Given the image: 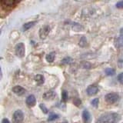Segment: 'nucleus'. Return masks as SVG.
Wrapping results in <instances>:
<instances>
[{
    "instance_id": "1",
    "label": "nucleus",
    "mask_w": 123,
    "mask_h": 123,
    "mask_svg": "<svg viewBox=\"0 0 123 123\" xmlns=\"http://www.w3.org/2000/svg\"><path fill=\"white\" fill-rule=\"evenodd\" d=\"M120 119L121 116L116 112H106L97 119V123H117Z\"/></svg>"
},
{
    "instance_id": "2",
    "label": "nucleus",
    "mask_w": 123,
    "mask_h": 123,
    "mask_svg": "<svg viewBox=\"0 0 123 123\" xmlns=\"http://www.w3.org/2000/svg\"><path fill=\"white\" fill-rule=\"evenodd\" d=\"M105 100L109 104H115L119 100V95L116 92H110L105 95Z\"/></svg>"
},
{
    "instance_id": "3",
    "label": "nucleus",
    "mask_w": 123,
    "mask_h": 123,
    "mask_svg": "<svg viewBox=\"0 0 123 123\" xmlns=\"http://www.w3.org/2000/svg\"><path fill=\"white\" fill-rule=\"evenodd\" d=\"M15 52L16 56L18 58H22L25 55V45L22 42H19L15 47Z\"/></svg>"
},
{
    "instance_id": "4",
    "label": "nucleus",
    "mask_w": 123,
    "mask_h": 123,
    "mask_svg": "<svg viewBox=\"0 0 123 123\" xmlns=\"http://www.w3.org/2000/svg\"><path fill=\"white\" fill-rule=\"evenodd\" d=\"M24 120V114L22 110H16L12 115L13 123H22Z\"/></svg>"
},
{
    "instance_id": "5",
    "label": "nucleus",
    "mask_w": 123,
    "mask_h": 123,
    "mask_svg": "<svg viewBox=\"0 0 123 123\" xmlns=\"http://www.w3.org/2000/svg\"><path fill=\"white\" fill-rule=\"evenodd\" d=\"M98 87L97 86H95V85H91V86H88V88H86V93L89 96H93L96 95L98 92Z\"/></svg>"
},
{
    "instance_id": "6",
    "label": "nucleus",
    "mask_w": 123,
    "mask_h": 123,
    "mask_svg": "<svg viewBox=\"0 0 123 123\" xmlns=\"http://www.w3.org/2000/svg\"><path fill=\"white\" fill-rule=\"evenodd\" d=\"M50 32V27L49 25H45L39 30V37L41 39H45L47 38L48 35Z\"/></svg>"
},
{
    "instance_id": "7",
    "label": "nucleus",
    "mask_w": 123,
    "mask_h": 123,
    "mask_svg": "<svg viewBox=\"0 0 123 123\" xmlns=\"http://www.w3.org/2000/svg\"><path fill=\"white\" fill-rule=\"evenodd\" d=\"M82 121L83 123H91L92 122V115L88 110H84L82 111Z\"/></svg>"
},
{
    "instance_id": "8",
    "label": "nucleus",
    "mask_w": 123,
    "mask_h": 123,
    "mask_svg": "<svg viewBox=\"0 0 123 123\" xmlns=\"http://www.w3.org/2000/svg\"><path fill=\"white\" fill-rule=\"evenodd\" d=\"M25 103L29 107H33L36 104V98L34 95H29L25 99Z\"/></svg>"
},
{
    "instance_id": "9",
    "label": "nucleus",
    "mask_w": 123,
    "mask_h": 123,
    "mask_svg": "<svg viewBox=\"0 0 123 123\" xmlns=\"http://www.w3.org/2000/svg\"><path fill=\"white\" fill-rule=\"evenodd\" d=\"M12 92L15 95L18 96H22L25 93V89L20 86H16L12 88Z\"/></svg>"
},
{
    "instance_id": "10",
    "label": "nucleus",
    "mask_w": 123,
    "mask_h": 123,
    "mask_svg": "<svg viewBox=\"0 0 123 123\" xmlns=\"http://www.w3.org/2000/svg\"><path fill=\"white\" fill-rule=\"evenodd\" d=\"M45 100H53L56 97V93L54 91H47L42 95Z\"/></svg>"
},
{
    "instance_id": "11",
    "label": "nucleus",
    "mask_w": 123,
    "mask_h": 123,
    "mask_svg": "<svg viewBox=\"0 0 123 123\" xmlns=\"http://www.w3.org/2000/svg\"><path fill=\"white\" fill-rule=\"evenodd\" d=\"M18 2L19 1H17V0H2L1 1V4L2 6H5L6 7H9V8L15 6Z\"/></svg>"
},
{
    "instance_id": "12",
    "label": "nucleus",
    "mask_w": 123,
    "mask_h": 123,
    "mask_svg": "<svg viewBox=\"0 0 123 123\" xmlns=\"http://www.w3.org/2000/svg\"><path fill=\"white\" fill-rule=\"evenodd\" d=\"M114 44L115 47L118 49L123 47V36H119L118 37L115 38Z\"/></svg>"
},
{
    "instance_id": "13",
    "label": "nucleus",
    "mask_w": 123,
    "mask_h": 123,
    "mask_svg": "<svg viewBox=\"0 0 123 123\" xmlns=\"http://www.w3.org/2000/svg\"><path fill=\"white\" fill-rule=\"evenodd\" d=\"M38 86H41L45 82V77L42 75H36L34 78Z\"/></svg>"
},
{
    "instance_id": "14",
    "label": "nucleus",
    "mask_w": 123,
    "mask_h": 123,
    "mask_svg": "<svg viewBox=\"0 0 123 123\" xmlns=\"http://www.w3.org/2000/svg\"><path fill=\"white\" fill-rule=\"evenodd\" d=\"M55 52H49V54L46 55L45 59H46V61H47L48 62L51 63V62H52L54 61V59H55Z\"/></svg>"
},
{
    "instance_id": "15",
    "label": "nucleus",
    "mask_w": 123,
    "mask_h": 123,
    "mask_svg": "<svg viewBox=\"0 0 123 123\" xmlns=\"http://www.w3.org/2000/svg\"><path fill=\"white\" fill-rule=\"evenodd\" d=\"M36 22H35V21H32V22L25 23V24L23 25V29H24V31L28 30V29L32 28V26H34V25L36 24Z\"/></svg>"
},
{
    "instance_id": "16",
    "label": "nucleus",
    "mask_w": 123,
    "mask_h": 123,
    "mask_svg": "<svg viewBox=\"0 0 123 123\" xmlns=\"http://www.w3.org/2000/svg\"><path fill=\"white\" fill-rule=\"evenodd\" d=\"M59 118V115L56 114V113H50L49 115V117H48V122H52V121H55L56 120L57 118Z\"/></svg>"
},
{
    "instance_id": "17",
    "label": "nucleus",
    "mask_w": 123,
    "mask_h": 123,
    "mask_svg": "<svg viewBox=\"0 0 123 123\" xmlns=\"http://www.w3.org/2000/svg\"><path fill=\"white\" fill-rule=\"evenodd\" d=\"M105 73L109 76H112L115 75V70L112 68H107L105 69Z\"/></svg>"
},
{
    "instance_id": "18",
    "label": "nucleus",
    "mask_w": 123,
    "mask_h": 123,
    "mask_svg": "<svg viewBox=\"0 0 123 123\" xmlns=\"http://www.w3.org/2000/svg\"><path fill=\"white\" fill-rule=\"evenodd\" d=\"M72 61L73 59H72L71 57H69V56H67V57H65L64 59L62 60V64H63V65H67V64H70L72 62Z\"/></svg>"
},
{
    "instance_id": "19",
    "label": "nucleus",
    "mask_w": 123,
    "mask_h": 123,
    "mask_svg": "<svg viewBox=\"0 0 123 123\" xmlns=\"http://www.w3.org/2000/svg\"><path fill=\"white\" fill-rule=\"evenodd\" d=\"M68 92L65 91V90H63L62 92V101L66 102L68 100Z\"/></svg>"
},
{
    "instance_id": "20",
    "label": "nucleus",
    "mask_w": 123,
    "mask_h": 123,
    "mask_svg": "<svg viewBox=\"0 0 123 123\" xmlns=\"http://www.w3.org/2000/svg\"><path fill=\"white\" fill-rule=\"evenodd\" d=\"M86 38L85 36H82V38H80V41H79V45L82 46V47H84V46H86Z\"/></svg>"
},
{
    "instance_id": "21",
    "label": "nucleus",
    "mask_w": 123,
    "mask_h": 123,
    "mask_svg": "<svg viewBox=\"0 0 123 123\" xmlns=\"http://www.w3.org/2000/svg\"><path fill=\"white\" fill-rule=\"evenodd\" d=\"M98 103H99V99L98 98H95L94 99H92V102H91L92 105L94 106L95 108H97L98 106Z\"/></svg>"
},
{
    "instance_id": "22",
    "label": "nucleus",
    "mask_w": 123,
    "mask_h": 123,
    "mask_svg": "<svg viewBox=\"0 0 123 123\" xmlns=\"http://www.w3.org/2000/svg\"><path fill=\"white\" fill-rule=\"evenodd\" d=\"M39 108L42 109V112H43L44 114H48V112H49V110H48V109H47V107H46L44 104H42V103H41L40 105H39Z\"/></svg>"
},
{
    "instance_id": "23",
    "label": "nucleus",
    "mask_w": 123,
    "mask_h": 123,
    "mask_svg": "<svg viewBox=\"0 0 123 123\" xmlns=\"http://www.w3.org/2000/svg\"><path fill=\"white\" fill-rule=\"evenodd\" d=\"M73 103H74L75 105L79 107L81 105V104H82V101H81V99L79 98H75L74 99H73Z\"/></svg>"
},
{
    "instance_id": "24",
    "label": "nucleus",
    "mask_w": 123,
    "mask_h": 123,
    "mask_svg": "<svg viewBox=\"0 0 123 123\" xmlns=\"http://www.w3.org/2000/svg\"><path fill=\"white\" fill-rule=\"evenodd\" d=\"M117 79H118V81L119 82L123 85V72L120 73V74H119V75H118Z\"/></svg>"
},
{
    "instance_id": "25",
    "label": "nucleus",
    "mask_w": 123,
    "mask_h": 123,
    "mask_svg": "<svg viewBox=\"0 0 123 123\" xmlns=\"http://www.w3.org/2000/svg\"><path fill=\"white\" fill-rule=\"evenodd\" d=\"M116 8L118 9H122L123 8V1H119L116 3V5H115Z\"/></svg>"
},
{
    "instance_id": "26",
    "label": "nucleus",
    "mask_w": 123,
    "mask_h": 123,
    "mask_svg": "<svg viewBox=\"0 0 123 123\" xmlns=\"http://www.w3.org/2000/svg\"><path fill=\"white\" fill-rule=\"evenodd\" d=\"M2 123H11V122H9V120L8 118H3L2 121Z\"/></svg>"
},
{
    "instance_id": "27",
    "label": "nucleus",
    "mask_w": 123,
    "mask_h": 123,
    "mask_svg": "<svg viewBox=\"0 0 123 123\" xmlns=\"http://www.w3.org/2000/svg\"><path fill=\"white\" fill-rule=\"evenodd\" d=\"M120 34H121V36H123V28L120 29Z\"/></svg>"
},
{
    "instance_id": "28",
    "label": "nucleus",
    "mask_w": 123,
    "mask_h": 123,
    "mask_svg": "<svg viewBox=\"0 0 123 123\" xmlns=\"http://www.w3.org/2000/svg\"><path fill=\"white\" fill-rule=\"evenodd\" d=\"M62 123H68V122H66V121H64V122H63Z\"/></svg>"
}]
</instances>
